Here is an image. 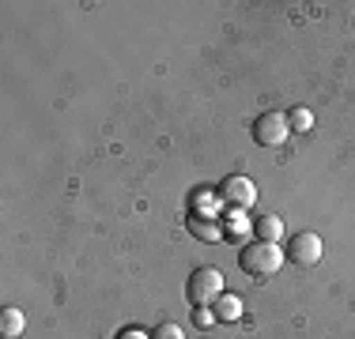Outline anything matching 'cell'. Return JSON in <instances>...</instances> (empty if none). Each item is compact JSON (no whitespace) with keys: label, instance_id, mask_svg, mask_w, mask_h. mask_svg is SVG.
<instances>
[{"label":"cell","instance_id":"cell-1","mask_svg":"<svg viewBox=\"0 0 355 339\" xmlns=\"http://www.w3.org/2000/svg\"><path fill=\"white\" fill-rule=\"evenodd\" d=\"M284 260H287V253L272 241H250V245H242V253H239V268L246 271L250 279H272L276 271L284 268Z\"/></svg>","mask_w":355,"mask_h":339},{"label":"cell","instance_id":"cell-2","mask_svg":"<svg viewBox=\"0 0 355 339\" xmlns=\"http://www.w3.org/2000/svg\"><path fill=\"white\" fill-rule=\"evenodd\" d=\"M219 294H223V271L219 268H197L189 275V283H185V298L193 305H212Z\"/></svg>","mask_w":355,"mask_h":339},{"label":"cell","instance_id":"cell-3","mask_svg":"<svg viewBox=\"0 0 355 339\" xmlns=\"http://www.w3.org/2000/svg\"><path fill=\"white\" fill-rule=\"evenodd\" d=\"M287 136H291V121H287V113H280V109H268V113H261L253 121V140L261 147H284Z\"/></svg>","mask_w":355,"mask_h":339},{"label":"cell","instance_id":"cell-4","mask_svg":"<svg viewBox=\"0 0 355 339\" xmlns=\"http://www.w3.org/2000/svg\"><path fill=\"white\" fill-rule=\"evenodd\" d=\"M287 257L299 268H314V264H321V257H325V241H321L314 230H299L287 241Z\"/></svg>","mask_w":355,"mask_h":339},{"label":"cell","instance_id":"cell-5","mask_svg":"<svg viewBox=\"0 0 355 339\" xmlns=\"http://www.w3.org/2000/svg\"><path fill=\"white\" fill-rule=\"evenodd\" d=\"M219 200L227 203V208H242L246 211L253 200H257V185L250 181L246 174H231L219 181Z\"/></svg>","mask_w":355,"mask_h":339},{"label":"cell","instance_id":"cell-6","mask_svg":"<svg viewBox=\"0 0 355 339\" xmlns=\"http://www.w3.org/2000/svg\"><path fill=\"white\" fill-rule=\"evenodd\" d=\"M185 226H189V234L197 237V241H219V237H223V223H216V219H205V215H197V211H189Z\"/></svg>","mask_w":355,"mask_h":339},{"label":"cell","instance_id":"cell-7","mask_svg":"<svg viewBox=\"0 0 355 339\" xmlns=\"http://www.w3.org/2000/svg\"><path fill=\"white\" fill-rule=\"evenodd\" d=\"M250 230H253V219H246V211H242V208L227 211V219H223V237H227V241H242Z\"/></svg>","mask_w":355,"mask_h":339},{"label":"cell","instance_id":"cell-8","mask_svg":"<svg viewBox=\"0 0 355 339\" xmlns=\"http://www.w3.org/2000/svg\"><path fill=\"white\" fill-rule=\"evenodd\" d=\"M23 328H27V317H23V309H15V305H4V309H0V339H19Z\"/></svg>","mask_w":355,"mask_h":339},{"label":"cell","instance_id":"cell-9","mask_svg":"<svg viewBox=\"0 0 355 339\" xmlns=\"http://www.w3.org/2000/svg\"><path fill=\"white\" fill-rule=\"evenodd\" d=\"M253 234H257V241L280 245V241H284V219H280V215H261V219H253Z\"/></svg>","mask_w":355,"mask_h":339},{"label":"cell","instance_id":"cell-10","mask_svg":"<svg viewBox=\"0 0 355 339\" xmlns=\"http://www.w3.org/2000/svg\"><path fill=\"white\" fill-rule=\"evenodd\" d=\"M242 309H246V305H242L239 294H219V298L212 302V313H216L219 324H231V320H239Z\"/></svg>","mask_w":355,"mask_h":339},{"label":"cell","instance_id":"cell-11","mask_svg":"<svg viewBox=\"0 0 355 339\" xmlns=\"http://www.w3.org/2000/svg\"><path fill=\"white\" fill-rule=\"evenodd\" d=\"M287 121H291L295 132H310V129H314V113H310L306 106H295L291 113H287Z\"/></svg>","mask_w":355,"mask_h":339},{"label":"cell","instance_id":"cell-12","mask_svg":"<svg viewBox=\"0 0 355 339\" xmlns=\"http://www.w3.org/2000/svg\"><path fill=\"white\" fill-rule=\"evenodd\" d=\"M193 324H197V328H208V324H216V313H212V305H200V309H193Z\"/></svg>","mask_w":355,"mask_h":339},{"label":"cell","instance_id":"cell-13","mask_svg":"<svg viewBox=\"0 0 355 339\" xmlns=\"http://www.w3.org/2000/svg\"><path fill=\"white\" fill-rule=\"evenodd\" d=\"M151 339H185V336H182V328H178V324L166 320V324H159L155 332H151Z\"/></svg>","mask_w":355,"mask_h":339},{"label":"cell","instance_id":"cell-14","mask_svg":"<svg viewBox=\"0 0 355 339\" xmlns=\"http://www.w3.org/2000/svg\"><path fill=\"white\" fill-rule=\"evenodd\" d=\"M117 339H151V332H140V328H125Z\"/></svg>","mask_w":355,"mask_h":339}]
</instances>
